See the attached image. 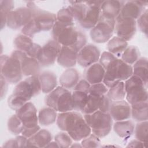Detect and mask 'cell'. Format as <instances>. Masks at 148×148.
I'll use <instances>...</instances> for the list:
<instances>
[{
    "mask_svg": "<svg viewBox=\"0 0 148 148\" xmlns=\"http://www.w3.org/2000/svg\"><path fill=\"white\" fill-rule=\"evenodd\" d=\"M56 121L58 127L67 132L76 142L83 140L91 133V128L84 117L76 111L60 113Z\"/></svg>",
    "mask_w": 148,
    "mask_h": 148,
    "instance_id": "1",
    "label": "cell"
},
{
    "mask_svg": "<svg viewBox=\"0 0 148 148\" xmlns=\"http://www.w3.org/2000/svg\"><path fill=\"white\" fill-rule=\"evenodd\" d=\"M51 35L54 40L61 46L69 47L77 52L87 43L86 35L74 27L56 21L51 29Z\"/></svg>",
    "mask_w": 148,
    "mask_h": 148,
    "instance_id": "2",
    "label": "cell"
},
{
    "mask_svg": "<svg viewBox=\"0 0 148 148\" xmlns=\"http://www.w3.org/2000/svg\"><path fill=\"white\" fill-rule=\"evenodd\" d=\"M27 56L21 50L13 51L9 57L7 55L1 56V75L10 84H16L23 77L21 61Z\"/></svg>",
    "mask_w": 148,
    "mask_h": 148,
    "instance_id": "3",
    "label": "cell"
},
{
    "mask_svg": "<svg viewBox=\"0 0 148 148\" xmlns=\"http://www.w3.org/2000/svg\"><path fill=\"white\" fill-rule=\"evenodd\" d=\"M105 71L103 83L110 88L120 82L125 81L132 75V66L115 56L103 67Z\"/></svg>",
    "mask_w": 148,
    "mask_h": 148,
    "instance_id": "4",
    "label": "cell"
},
{
    "mask_svg": "<svg viewBox=\"0 0 148 148\" xmlns=\"http://www.w3.org/2000/svg\"><path fill=\"white\" fill-rule=\"evenodd\" d=\"M93 134L99 138L107 136L112 128L113 119L109 112L97 110L83 116Z\"/></svg>",
    "mask_w": 148,
    "mask_h": 148,
    "instance_id": "5",
    "label": "cell"
},
{
    "mask_svg": "<svg viewBox=\"0 0 148 148\" xmlns=\"http://www.w3.org/2000/svg\"><path fill=\"white\" fill-rule=\"evenodd\" d=\"M45 102L47 106L60 113L73 110L72 102V92L62 86H57L47 94Z\"/></svg>",
    "mask_w": 148,
    "mask_h": 148,
    "instance_id": "6",
    "label": "cell"
},
{
    "mask_svg": "<svg viewBox=\"0 0 148 148\" xmlns=\"http://www.w3.org/2000/svg\"><path fill=\"white\" fill-rule=\"evenodd\" d=\"M124 84L126 100L131 106L147 101V86L140 79L132 75Z\"/></svg>",
    "mask_w": 148,
    "mask_h": 148,
    "instance_id": "7",
    "label": "cell"
},
{
    "mask_svg": "<svg viewBox=\"0 0 148 148\" xmlns=\"http://www.w3.org/2000/svg\"><path fill=\"white\" fill-rule=\"evenodd\" d=\"M40 91L41 86L38 76H32L17 83L12 94L25 104Z\"/></svg>",
    "mask_w": 148,
    "mask_h": 148,
    "instance_id": "8",
    "label": "cell"
},
{
    "mask_svg": "<svg viewBox=\"0 0 148 148\" xmlns=\"http://www.w3.org/2000/svg\"><path fill=\"white\" fill-rule=\"evenodd\" d=\"M114 25L115 20L100 16L97 24L90 31L91 40L97 43H105L108 42L114 33Z\"/></svg>",
    "mask_w": 148,
    "mask_h": 148,
    "instance_id": "9",
    "label": "cell"
},
{
    "mask_svg": "<svg viewBox=\"0 0 148 148\" xmlns=\"http://www.w3.org/2000/svg\"><path fill=\"white\" fill-rule=\"evenodd\" d=\"M27 7L32 13V18L40 31H48L52 29L57 21L56 14L39 8L34 2H28Z\"/></svg>",
    "mask_w": 148,
    "mask_h": 148,
    "instance_id": "10",
    "label": "cell"
},
{
    "mask_svg": "<svg viewBox=\"0 0 148 148\" xmlns=\"http://www.w3.org/2000/svg\"><path fill=\"white\" fill-rule=\"evenodd\" d=\"M32 18L31 10L28 7H20L10 12L7 17L6 25L12 29L22 28Z\"/></svg>",
    "mask_w": 148,
    "mask_h": 148,
    "instance_id": "11",
    "label": "cell"
},
{
    "mask_svg": "<svg viewBox=\"0 0 148 148\" xmlns=\"http://www.w3.org/2000/svg\"><path fill=\"white\" fill-rule=\"evenodd\" d=\"M102 2L103 1H85L87 9L82 20L79 23L82 28L91 29L97 24L100 18V7Z\"/></svg>",
    "mask_w": 148,
    "mask_h": 148,
    "instance_id": "12",
    "label": "cell"
},
{
    "mask_svg": "<svg viewBox=\"0 0 148 148\" xmlns=\"http://www.w3.org/2000/svg\"><path fill=\"white\" fill-rule=\"evenodd\" d=\"M61 45L55 40H49L43 45L39 56L38 61L42 66H48L54 64L58 57Z\"/></svg>",
    "mask_w": 148,
    "mask_h": 148,
    "instance_id": "13",
    "label": "cell"
},
{
    "mask_svg": "<svg viewBox=\"0 0 148 148\" xmlns=\"http://www.w3.org/2000/svg\"><path fill=\"white\" fill-rule=\"evenodd\" d=\"M136 31V22L135 20L119 16L116 18L114 33L117 36L128 42L134 37Z\"/></svg>",
    "mask_w": 148,
    "mask_h": 148,
    "instance_id": "14",
    "label": "cell"
},
{
    "mask_svg": "<svg viewBox=\"0 0 148 148\" xmlns=\"http://www.w3.org/2000/svg\"><path fill=\"white\" fill-rule=\"evenodd\" d=\"M100 56V50L95 45H86L77 52V63L82 67L88 68L97 62Z\"/></svg>",
    "mask_w": 148,
    "mask_h": 148,
    "instance_id": "15",
    "label": "cell"
},
{
    "mask_svg": "<svg viewBox=\"0 0 148 148\" xmlns=\"http://www.w3.org/2000/svg\"><path fill=\"white\" fill-rule=\"evenodd\" d=\"M16 114L21 121L24 128H33L38 125L37 110L32 102H28L16 110Z\"/></svg>",
    "mask_w": 148,
    "mask_h": 148,
    "instance_id": "16",
    "label": "cell"
},
{
    "mask_svg": "<svg viewBox=\"0 0 148 148\" xmlns=\"http://www.w3.org/2000/svg\"><path fill=\"white\" fill-rule=\"evenodd\" d=\"M147 2L142 1H127L123 5L119 17L136 20L146 9Z\"/></svg>",
    "mask_w": 148,
    "mask_h": 148,
    "instance_id": "17",
    "label": "cell"
},
{
    "mask_svg": "<svg viewBox=\"0 0 148 148\" xmlns=\"http://www.w3.org/2000/svg\"><path fill=\"white\" fill-rule=\"evenodd\" d=\"M131 105L127 101H112L109 113L113 120L116 121L128 120L131 117Z\"/></svg>",
    "mask_w": 148,
    "mask_h": 148,
    "instance_id": "18",
    "label": "cell"
},
{
    "mask_svg": "<svg viewBox=\"0 0 148 148\" xmlns=\"http://www.w3.org/2000/svg\"><path fill=\"white\" fill-rule=\"evenodd\" d=\"M125 2V1L118 0L103 1L100 7V16L106 19L115 20Z\"/></svg>",
    "mask_w": 148,
    "mask_h": 148,
    "instance_id": "19",
    "label": "cell"
},
{
    "mask_svg": "<svg viewBox=\"0 0 148 148\" xmlns=\"http://www.w3.org/2000/svg\"><path fill=\"white\" fill-rule=\"evenodd\" d=\"M77 52L74 49L61 46V50L57 58L59 65L64 68H73L77 63Z\"/></svg>",
    "mask_w": 148,
    "mask_h": 148,
    "instance_id": "20",
    "label": "cell"
},
{
    "mask_svg": "<svg viewBox=\"0 0 148 148\" xmlns=\"http://www.w3.org/2000/svg\"><path fill=\"white\" fill-rule=\"evenodd\" d=\"M52 135L48 130L40 129L35 134L28 138L27 147H46L51 141Z\"/></svg>",
    "mask_w": 148,
    "mask_h": 148,
    "instance_id": "21",
    "label": "cell"
},
{
    "mask_svg": "<svg viewBox=\"0 0 148 148\" xmlns=\"http://www.w3.org/2000/svg\"><path fill=\"white\" fill-rule=\"evenodd\" d=\"M80 75L76 69L73 68H67L60 76L59 82L61 86L66 88H74L79 81Z\"/></svg>",
    "mask_w": 148,
    "mask_h": 148,
    "instance_id": "22",
    "label": "cell"
},
{
    "mask_svg": "<svg viewBox=\"0 0 148 148\" xmlns=\"http://www.w3.org/2000/svg\"><path fill=\"white\" fill-rule=\"evenodd\" d=\"M41 90L44 94H49L57 87V79L56 74L51 71H45L38 76Z\"/></svg>",
    "mask_w": 148,
    "mask_h": 148,
    "instance_id": "23",
    "label": "cell"
},
{
    "mask_svg": "<svg viewBox=\"0 0 148 148\" xmlns=\"http://www.w3.org/2000/svg\"><path fill=\"white\" fill-rule=\"evenodd\" d=\"M105 71L102 66L96 62L87 68L85 72L86 80L90 84L99 83L103 82Z\"/></svg>",
    "mask_w": 148,
    "mask_h": 148,
    "instance_id": "24",
    "label": "cell"
},
{
    "mask_svg": "<svg viewBox=\"0 0 148 148\" xmlns=\"http://www.w3.org/2000/svg\"><path fill=\"white\" fill-rule=\"evenodd\" d=\"M41 65L37 59L28 56L21 61V69L23 76H38Z\"/></svg>",
    "mask_w": 148,
    "mask_h": 148,
    "instance_id": "25",
    "label": "cell"
},
{
    "mask_svg": "<svg viewBox=\"0 0 148 148\" xmlns=\"http://www.w3.org/2000/svg\"><path fill=\"white\" fill-rule=\"evenodd\" d=\"M113 128L115 133L119 137L127 139L134 134L135 125L132 121L125 120L116 121Z\"/></svg>",
    "mask_w": 148,
    "mask_h": 148,
    "instance_id": "26",
    "label": "cell"
},
{
    "mask_svg": "<svg viewBox=\"0 0 148 148\" xmlns=\"http://www.w3.org/2000/svg\"><path fill=\"white\" fill-rule=\"evenodd\" d=\"M128 42L117 36L112 38L107 43L108 51L117 57H121L122 53L127 47Z\"/></svg>",
    "mask_w": 148,
    "mask_h": 148,
    "instance_id": "27",
    "label": "cell"
},
{
    "mask_svg": "<svg viewBox=\"0 0 148 148\" xmlns=\"http://www.w3.org/2000/svg\"><path fill=\"white\" fill-rule=\"evenodd\" d=\"M147 58H139L132 66V75L140 79L145 85L147 86Z\"/></svg>",
    "mask_w": 148,
    "mask_h": 148,
    "instance_id": "28",
    "label": "cell"
},
{
    "mask_svg": "<svg viewBox=\"0 0 148 148\" xmlns=\"http://www.w3.org/2000/svg\"><path fill=\"white\" fill-rule=\"evenodd\" d=\"M57 112L48 106L40 109L38 113L39 123L43 126H48L54 124L57 118Z\"/></svg>",
    "mask_w": 148,
    "mask_h": 148,
    "instance_id": "29",
    "label": "cell"
},
{
    "mask_svg": "<svg viewBox=\"0 0 148 148\" xmlns=\"http://www.w3.org/2000/svg\"><path fill=\"white\" fill-rule=\"evenodd\" d=\"M104 95L97 96L88 94L86 105L82 112L86 114L92 113L97 110H101Z\"/></svg>",
    "mask_w": 148,
    "mask_h": 148,
    "instance_id": "30",
    "label": "cell"
},
{
    "mask_svg": "<svg viewBox=\"0 0 148 148\" xmlns=\"http://www.w3.org/2000/svg\"><path fill=\"white\" fill-rule=\"evenodd\" d=\"M131 117L138 121H147L148 119V103L147 101L131 106Z\"/></svg>",
    "mask_w": 148,
    "mask_h": 148,
    "instance_id": "31",
    "label": "cell"
},
{
    "mask_svg": "<svg viewBox=\"0 0 148 148\" xmlns=\"http://www.w3.org/2000/svg\"><path fill=\"white\" fill-rule=\"evenodd\" d=\"M106 95L112 101L124 100L126 95L124 82H120L109 88Z\"/></svg>",
    "mask_w": 148,
    "mask_h": 148,
    "instance_id": "32",
    "label": "cell"
},
{
    "mask_svg": "<svg viewBox=\"0 0 148 148\" xmlns=\"http://www.w3.org/2000/svg\"><path fill=\"white\" fill-rule=\"evenodd\" d=\"M140 57L139 49L134 45L128 46L121 56V60L128 65L134 64Z\"/></svg>",
    "mask_w": 148,
    "mask_h": 148,
    "instance_id": "33",
    "label": "cell"
},
{
    "mask_svg": "<svg viewBox=\"0 0 148 148\" xmlns=\"http://www.w3.org/2000/svg\"><path fill=\"white\" fill-rule=\"evenodd\" d=\"M34 43V42L31 37L23 34L17 35L13 41L14 46L17 50H21L25 53L29 50Z\"/></svg>",
    "mask_w": 148,
    "mask_h": 148,
    "instance_id": "34",
    "label": "cell"
},
{
    "mask_svg": "<svg viewBox=\"0 0 148 148\" xmlns=\"http://www.w3.org/2000/svg\"><path fill=\"white\" fill-rule=\"evenodd\" d=\"M88 95V94L86 92L76 90L72 92V102L73 110L82 111L86 105Z\"/></svg>",
    "mask_w": 148,
    "mask_h": 148,
    "instance_id": "35",
    "label": "cell"
},
{
    "mask_svg": "<svg viewBox=\"0 0 148 148\" xmlns=\"http://www.w3.org/2000/svg\"><path fill=\"white\" fill-rule=\"evenodd\" d=\"M72 3L68 6L72 12L74 20L79 23L83 18L87 9V5L85 1L71 2Z\"/></svg>",
    "mask_w": 148,
    "mask_h": 148,
    "instance_id": "36",
    "label": "cell"
},
{
    "mask_svg": "<svg viewBox=\"0 0 148 148\" xmlns=\"http://www.w3.org/2000/svg\"><path fill=\"white\" fill-rule=\"evenodd\" d=\"M14 3L10 0L0 1V17H1V29L2 30L6 25L7 17L8 14L13 10Z\"/></svg>",
    "mask_w": 148,
    "mask_h": 148,
    "instance_id": "37",
    "label": "cell"
},
{
    "mask_svg": "<svg viewBox=\"0 0 148 148\" xmlns=\"http://www.w3.org/2000/svg\"><path fill=\"white\" fill-rule=\"evenodd\" d=\"M147 121L139 122L134 128V134L135 138L146 145L147 142Z\"/></svg>",
    "mask_w": 148,
    "mask_h": 148,
    "instance_id": "38",
    "label": "cell"
},
{
    "mask_svg": "<svg viewBox=\"0 0 148 148\" xmlns=\"http://www.w3.org/2000/svg\"><path fill=\"white\" fill-rule=\"evenodd\" d=\"M8 129L10 132L14 135H18L21 134L23 125L21 121L15 114L12 115L8 120Z\"/></svg>",
    "mask_w": 148,
    "mask_h": 148,
    "instance_id": "39",
    "label": "cell"
},
{
    "mask_svg": "<svg viewBox=\"0 0 148 148\" xmlns=\"http://www.w3.org/2000/svg\"><path fill=\"white\" fill-rule=\"evenodd\" d=\"M57 21L68 25H74V18L69 9L64 8L60 9L56 14Z\"/></svg>",
    "mask_w": 148,
    "mask_h": 148,
    "instance_id": "40",
    "label": "cell"
},
{
    "mask_svg": "<svg viewBox=\"0 0 148 148\" xmlns=\"http://www.w3.org/2000/svg\"><path fill=\"white\" fill-rule=\"evenodd\" d=\"M72 140L69 135L65 131L58 133L54 137V140L59 147H69L73 143Z\"/></svg>",
    "mask_w": 148,
    "mask_h": 148,
    "instance_id": "41",
    "label": "cell"
},
{
    "mask_svg": "<svg viewBox=\"0 0 148 148\" xmlns=\"http://www.w3.org/2000/svg\"><path fill=\"white\" fill-rule=\"evenodd\" d=\"M40 32V30L37 26L35 21L32 18L28 23L21 28V32L31 38L33 37L35 34Z\"/></svg>",
    "mask_w": 148,
    "mask_h": 148,
    "instance_id": "42",
    "label": "cell"
},
{
    "mask_svg": "<svg viewBox=\"0 0 148 148\" xmlns=\"http://www.w3.org/2000/svg\"><path fill=\"white\" fill-rule=\"evenodd\" d=\"M81 145L82 147H99L102 146L99 138L93 134L82 140Z\"/></svg>",
    "mask_w": 148,
    "mask_h": 148,
    "instance_id": "43",
    "label": "cell"
},
{
    "mask_svg": "<svg viewBox=\"0 0 148 148\" xmlns=\"http://www.w3.org/2000/svg\"><path fill=\"white\" fill-rule=\"evenodd\" d=\"M109 88L103 83L93 84L90 86L88 94L102 96L106 94Z\"/></svg>",
    "mask_w": 148,
    "mask_h": 148,
    "instance_id": "44",
    "label": "cell"
},
{
    "mask_svg": "<svg viewBox=\"0 0 148 148\" xmlns=\"http://www.w3.org/2000/svg\"><path fill=\"white\" fill-rule=\"evenodd\" d=\"M147 9H146L140 15V16L136 19V24L140 31L143 32L147 36V28H148V20H147Z\"/></svg>",
    "mask_w": 148,
    "mask_h": 148,
    "instance_id": "45",
    "label": "cell"
},
{
    "mask_svg": "<svg viewBox=\"0 0 148 148\" xmlns=\"http://www.w3.org/2000/svg\"><path fill=\"white\" fill-rule=\"evenodd\" d=\"M90 86L91 84L86 79H82L79 81L73 89L76 91H82L88 94Z\"/></svg>",
    "mask_w": 148,
    "mask_h": 148,
    "instance_id": "46",
    "label": "cell"
},
{
    "mask_svg": "<svg viewBox=\"0 0 148 148\" xmlns=\"http://www.w3.org/2000/svg\"><path fill=\"white\" fill-rule=\"evenodd\" d=\"M41 46L38 43H34L33 46L29 49V50L26 53L28 57L34 58H38L40 51L41 50Z\"/></svg>",
    "mask_w": 148,
    "mask_h": 148,
    "instance_id": "47",
    "label": "cell"
},
{
    "mask_svg": "<svg viewBox=\"0 0 148 148\" xmlns=\"http://www.w3.org/2000/svg\"><path fill=\"white\" fill-rule=\"evenodd\" d=\"M40 130V126L38 125L36 127L33 128H23L21 132V135L25 136L27 138H29L35 134L38 131Z\"/></svg>",
    "mask_w": 148,
    "mask_h": 148,
    "instance_id": "48",
    "label": "cell"
},
{
    "mask_svg": "<svg viewBox=\"0 0 148 148\" xmlns=\"http://www.w3.org/2000/svg\"><path fill=\"white\" fill-rule=\"evenodd\" d=\"M8 82L1 75V98L3 99L6 96L8 87Z\"/></svg>",
    "mask_w": 148,
    "mask_h": 148,
    "instance_id": "49",
    "label": "cell"
},
{
    "mask_svg": "<svg viewBox=\"0 0 148 148\" xmlns=\"http://www.w3.org/2000/svg\"><path fill=\"white\" fill-rule=\"evenodd\" d=\"M17 147H25L27 146L28 138L25 136L21 135H18L15 138Z\"/></svg>",
    "mask_w": 148,
    "mask_h": 148,
    "instance_id": "50",
    "label": "cell"
},
{
    "mask_svg": "<svg viewBox=\"0 0 148 148\" xmlns=\"http://www.w3.org/2000/svg\"><path fill=\"white\" fill-rule=\"evenodd\" d=\"M146 145L138 139L131 140L127 145V147H145Z\"/></svg>",
    "mask_w": 148,
    "mask_h": 148,
    "instance_id": "51",
    "label": "cell"
},
{
    "mask_svg": "<svg viewBox=\"0 0 148 148\" xmlns=\"http://www.w3.org/2000/svg\"><path fill=\"white\" fill-rule=\"evenodd\" d=\"M2 147H12V148L17 147V143H16L15 138L11 139H9V140H8L7 141H6L3 143Z\"/></svg>",
    "mask_w": 148,
    "mask_h": 148,
    "instance_id": "52",
    "label": "cell"
},
{
    "mask_svg": "<svg viewBox=\"0 0 148 148\" xmlns=\"http://www.w3.org/2000/svg\"><path fill=\"white\" fill-rule=\"evenodd\" d=\"M46 147H59L58 145L56 143V142L54 141H51L46 146Z\"/></svg>",
    "mask_w": 148,
    "mask_h": 148,
    "instance_id": "53",
    "label": "cell"
},
{
    "mask_svg": "<svg viewBox=\"0 0 148 148\" xmlns=\"http://www.w3.org/2000/svg\"><path fill=\"white\" fill-rule=\"evenodd\" d=\"M70 147H82V146L81 145V143H79L77 142H75V143H72V144L71 145Z\"/></svg>",
    "mask_w": 148,
    "mask_h": 148,
    "instance_id": "54",
    "label": "cell"
}]
</instances>
